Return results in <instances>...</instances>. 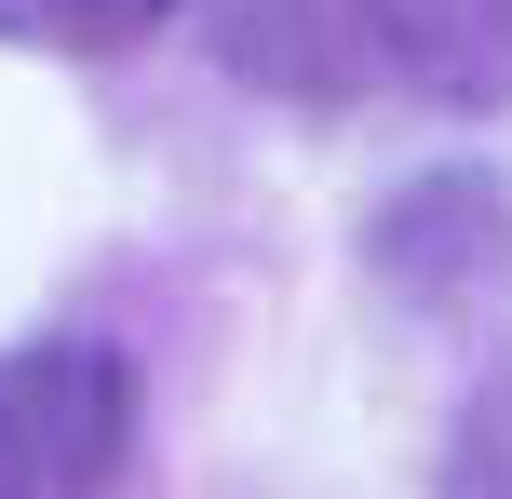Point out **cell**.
Returning <instances> with one entry per match:
<instances>
[{"label": "cell", "mask_w": 512, "mask_h": 499, "mask_svg": "<svg viewBox=\"0 0 512 499\" xmlns=\"http://www.w3.org/2000/svg\"><path fill=\"white\" fill-rule=\"evenodd\" d=\"M203 41L230 54V68L256 81V95H351L364 81V27L351 0H203Z\"/></svg>", "instance_id": "cell-4"}, {"label": "cell", "mask_w": 512, "mask_h": 499, "mask_svg": "<svg viewBox=\"0 0 512 499\" xmlns=\"http://www.w3.org/2000/svg\"><path fill=\"white\" fill-rule=\"evenodd\" d=\"M135 459V365L108 338L0 351V499H108Z\"/></svg>", "instance_id": "cell-1"}, {"label": "cell", "mask_w": 512, "mask_h": 499, "mask_svg": "<svg viewBox=\"0 0 512 499\" xmlns=\"http://www.w3.org/2000/svg\"><path fill=\"white\" fill-rule=\"evenodd\" d=\"M445 499H512V378H499V392H472L459 446H445Z\"/></svg>", "instance_id": "cell-6"}, {"label": "cell", "mask_w": 512, "mask_h": 499, "mask_svg": "<svg viewBox=\"0 0 512 499\" xmlns=\"http://www.w3.org/2000/svg\"><path fill=\"white\" fill-rule=\"evenodd\" d=\"M176 0H0V41L14 54H135Z\"/></svg>", "instance_id": "cell-5"}, {"label": "cell", "mask_w": 512, "mask_h": 499, "mask_svg": "<svg viewBox=\"0 0 512 499\" xmlns=\"http://www.w3.org/2000/svg\"><path fill=\"white\" fill-rule=\"evenodd\" d=\"M378 270H391L405 297H432V311L486 297L499 270H512V203H499V176L445 162V176L391 189V203H378Z\"/></svg>", "instance_id": "cell-2"}, {"label": "cell", "mask_w": 512, "mask_h": 499, "mask_svg": "<svg viewBox=\"0 0 512 499\" xmlns=\"http://www.w3.org/2000/svg\"><path fill=\"white\" fill-rule=\"evenodd\" d=\"M351 27L432 108H472V122L512 108V0H351Z\"/></svg>", "instance_id": "cell-3"}]
</instances>
